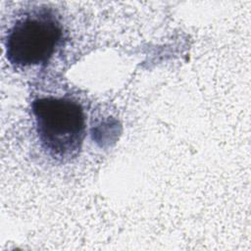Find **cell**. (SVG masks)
<instances>
[{
	"mask_svg": "<svg viewBox=\"0 0 251 251\" xmlns=\"http://www.w3.org/2000/svg\"><path fill=\"white\" fill-rule=\"evenodd\" d=\"M31 112L41 148L55 160L75 157L85 136V115L81 105L70 97H39Z\"/></svg>",
	"mask_w": 251,
	"mask_h": 251,
	"instance_id": "cell-1",
	"label": "cell"
},
{
	"mask_svg": "<svg viewBox=\"0 0 251 251\" xmlns=\"http://www.w3.org/2000/svg\"><path fill=\"white\" fill-rule=\"evenodd\" d=\"M63 38V27L47 9L33 10L18 19L5 40L6 57L16 67L47 63Z\"/></svg>",
	"mask_w": 251,
	"mask_h": 251,
	"instance_id": "cell-2",
	"label": "cell"
}]
</instances>
